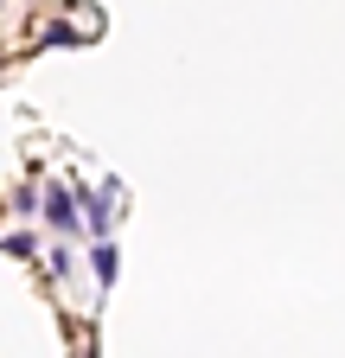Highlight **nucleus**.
<instances>
[]
</instances>
